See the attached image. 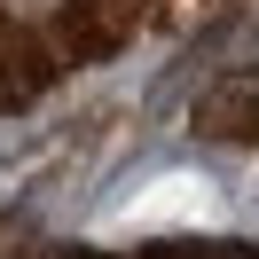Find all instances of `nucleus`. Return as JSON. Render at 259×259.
<instances>
[{
	"mask_svg": "<svg viewBox=\"0 0 259 259\" xmlns=\"http://www.w3.org/2000/svg\"><path fill=\"white\" fill-rule=\"evenodd\" d=\"M196 134L212 142H259V71H228L196 95Z\"/></svg>",
	"mask_w": 259,
	"mask_h": 259,
	"instance_id": "f257e3e1",
	"label": "nucleus"
},
{
	"mask_svg": "<svg viewBox=\"0 0 259 259\" xmlns=\"http://www.w3.org/2000/svg\"><path fill=\"white\" fill-rule=\"evenodd\" d=\"M251 55H259V24H251Z\"/></svg>",
	"mask_w": 259,
	"mask_h": 259,
	"instance_id": "7ed1b4c3",
	"label": "nucleus"
},
{
	"mask_svg": "<svg viewBox=\"0 0 259 259\" xmlns=\"http://www.w3.org/2000/svg\"><path fill=\"white\" fill-rule=\"evenodd\" d=\"M212 196L204 181H157V196H142V204L126 212V228H165V220H204Z\"/></svg>",
	"mask_w": 259,
	"mask_h": 259,
	"instance_id": "f03ea898",
	"label": "nucleus"
}]
</instances>
